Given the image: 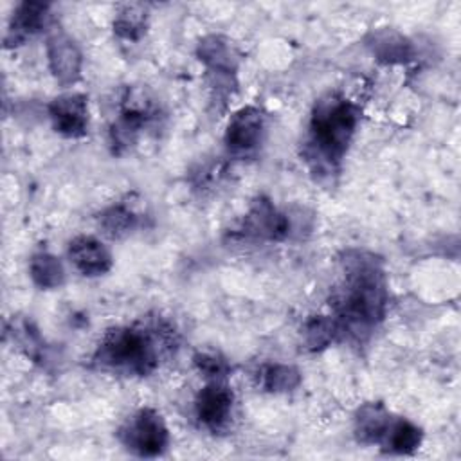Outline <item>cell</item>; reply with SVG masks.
<instances>
[{"instance_id": "obj_1", "label": "cell", "mask_w": 461, "mask_h": 461, "mask_svg": "<svg viewBox=\"0 0 461 461\" xmlns=\"http://www.w3.org/2000/svg\"><path fill=\"white\" fill-rule=\"evenodd\" d=\"M342 261V283L333 297L335 321L340 333L357 340L367 337L384 321L389 292L382 261L364 250H349Z\"/></svg>"}, {"instance_id": "obj_2", "label": "cell", "mask_w": 461, "mask_h": 461, "mask_svg": "<svg viewBox=\"0 0 461 461\" xmlns=\"http://www.w3.org/2000/svg\"><path fill=\"white\" fill-rule=\"evenodd\" d=\"M176 346L175 330L164 321L137 322L110 330L99 342L92 360L103 371L146 376L153 373L160 357Z\"/></svg>"}, {"instance_id": "obj_3", "label": "cell", "mask_w": 461, "mask_h": 461, "mask_svg": "<svg viewBox=\"0 0 461 461\" xmlns=\"http://www.w3.org/2000/svg\"><path fill=\"white\" fill-rule=\"evenodd\" d=\"M360 121V108L339 92H328L313 104L306 157L315 167L333 169L344 157L357 124Z\"/></svg>"}, {"instance_id": "obj_4", "label": "cell", "mask_w": 461, "mask_h": 461, "mask_svg": "<svg viewBox=\"0 0 461 461\" xmlns=\"http://www.w3.org/2000/svg\"><path fill=\"white\" fill-rule=\"evenodd\" d=\"M119 439L135 456L157 457L166 450L169 434L162 416L155 409L144 407L119 429Z\"/></svg>"}, {"instance_id": "obj_5", "label": "cell", "mask_w": 461, "mask_h": 461, "mask_svg": "<svg viewBox=\"0 0 461 461\" xmlns=\"http://www.w3.org/2000/svg\"><path fill=\"white\" fill-rule=\"evenodd\" d=\"M232 405L234 393L225 380H209L196 394L194 416L203 429L220 432L229 425Z\"/></svg>"}, {"instance_id": "obj_6", "label": "cell", "mask_w": 461, "mask_h": 461, "mask_svg": "<svg viewBox=\"0 0 461 461\" xmlns=\"http://www.w3.org/2000/svg\"><path fill=\"white\" fill-rule=\"evenodd\" d=\"M240 230L243 236L254 240L281 241L290 234V220L288 216L279 212L268 198L259 196L258 200H254Z\"/></svg>"}, {"instance_id": "obj_7", "label": "cell", "mask_w": 461, "mask_h": 461, "mask_svg": "<svg viewBox=\"0 0 461 461\" xmlns=\"http://www.w3.org/2000/svg\"><path fill=\"white\" fill-rule=\"evenodd\" d=\"M265 115L256 106L240 108L229 121L225 130V146L234 155L254 151L263 137Z\"/></svg>"}, {"instance_id": "obj_8", "label": "cell", "mask_w": 461, "mask_h": 461, "mask_svg": "<svg viewBox=\"0 0 461 461\" xmlns=\"http://www.w3.org/2000/svg\"><path fill=\"white\" fill-rule=\"evenodd\" d=\"M49 117L54 130L68 139H77L86 133L88 106L83 94H61L49 104Z\"/></svg>"}, {"instance_id": "obj_9", "label": "cell", "mask_w": 461, "mask_h": 461, "mask_svg": "<svg viewBox=\"0 0 461 461\" xmlns=\"http://www.w3.org/2000/svg\"><path fill=\"white\" fill-rule=\"evenodd\" d=\"M68 258L76 270L88 277L106 274L112 268L108 249L94 236L74 238L68 245Z\"/></svg>"}, {"instance_id": "obj_10", "label": "cell", "mask_w": 461, "mask_h": 461, "mask_svg": "<svg viewBox=\"0 0 461 461\" xmlns=\"http://www.w3.org/2000/svg\"><path fill=\"white\" fill-rule=\"evenodd\" d=\"M49 67L61 85H72L81 72V52L63 32H56L47 41Z\"/></svg>"}, {"instance_id": "obj_11", "label": "cell", "mask_w": 461, "mask_h": 461, "mask_svg": "<svg viewBox=\"0 0 461 461\" xmlns=\"http://www.w3.org/2000/svg\"><path fill=\"white\" fill-rule=\"evenodd\" d=\"M49 5L41 2H22L11 18L5 34V47H18L47 25Z\"/></svg>"}, {"instance_id": "obj_12", "label": "cell", "mask_w": 461, "mask_h": 461, "mask_svg": "<svg viewBox=\"0 0 461 461\" xmlns=\"http://www.w3.org/2000/svg\"><path fill=\"white\" fill-rule=\"evenodd\" d=\"M393 421L391 412L382 403H364L355 414V436L366 445H382Z\"/></svg>"}, {"instance_id": "obj_13", "label": "cell", "mask_w": 461, "mask_h": 461, "mask_svg": "<svg viewBox=\"0 0 461 461\" xmlns=\"http://www.w3.org/2000/svg\"><path fill=\"white\" fill-rule=\"evenodd\" d=\"M198 56L209 67L211 74H232L236 56L232 47L220 36H207L198 43Z\"/></svg>"}, {"instance_id": "obj_14", "label": "cell", "mask_w": 461, "mask_h": 461, "mask_svg": "<svg viewBox=\"0 0 461 461\" xmlns=\"http://www.w3.org/2000/svg\"><path fill=\"white\" fill-rule=\"evenodd\" d=\"M421 443V429L405 418H393L382 448L393 454H412Z\"/></svg>"}, {"instance_id": "obj_15", "label": "cell", "mask_w": 461, "mask_h": 461, "mask_svg": "<svg viewBox=\"0 0 461 461\" xmlns=\"http://www.w3.org/2000/svg\"><path fill=\"white\" fill-rule=\"evenodd\" d=\"M369 47L373 49V54H376L378 59L385 63H400L411 58V43L402 34L391 29L376 31Z\"/></svg>"}, {"instance_id": "obj_16", "label": "cell", "mask_w": 461, "mask_h": 461, "mask_svg": "<svg viewBox=\"0 0 461 461\" xmlns=\"http://www.w3.org/2000/svg\"><path fill=\"white\" fill-rule=\"evenodd\" d=\"M29 274L40 288H58L65 281L61 261L50 252H36L29 261Z\"/></svg>"}, {"instance_id": "obj_17", "label": "cell", "mask_w": 461, "mask_h": 461, "mask_svg": "<svg viewBox=\"0 0 461 461\" xmlns=\"http://www.w3.org/2000/svg\"><path fill=\"white\" fill-rule=\"evenodd\" d=\"M258 382L265 391L288 393L301 384V373L288 364H265L258 373Z\"/></svg>"}, {"instance_id": "obj_18", "label": "cell", "mask_w": 461, "mask_h": 461, "mask_svg": "<svg viewBox=\"0 0 461 461\" xmlns=\"http://www.w3.org/2000/svg\"><path fill=\"white\" fill-rule=\"evenodd\" d=\"M340 335L339 324L333 317L330 315H317L306 321L303 328V339L308 349L319 351L330 346L337 337Z\"/></svg>"}, {"instance_id": "obj_19", "label": "cell", "mask_w": 461, "mask_h": 461, "mask_svg": "<svg viewBox=\"0 0 461 461\" xmlns=\"http://www.w3.org/2000/svg\"><path fill=\"white\" fill-rule=\"evenodd\" d=\"M113 31L124 40H139L146 31V9L140 4L122 5L113 20Z\"/></svg>"}, {"instance_id": "obj_20", "label": "cell", "mask_w": 461, "mask_h": 461, "mask_svg": "<svg viewBox=\"0 0 461 461\" xmlns=\"http://www.w3.org/2000/svg\"><path fill=\"white\" fill-rule=\"evenodd\" d=\"M101 229L110 238H121L128 234L137 225V214L124 203H117L108 207L101 214Z\"/></svg>"}, {"instance_id": "obj_21", "label": "cell", "mask_w": 461, "mask_h": 461, "mask_svg": "<svg viewBox=\"0 0 461 461\" xmlns=\"http://www.w3.org/2000/svg\"><path fill=\"white\" fill-rule=\"evenodd\" d=\"M7 333L13 335V340L18 344V348H22L27 357H31L32 360L41 358L43 340L38 330L29 321H13V328Z\"/></svg>"}, {"instance_id": "obj_22", "label": "cell", "mask_w": 461, "mask_h": 461, "mask_svg": "<svg viewBox=\"0 0 461 461\" xmlns=\"http://www.w3.org/2000/svg\"><path fill=\"white\" fill-rule=\"evenodd\" d=\"M196 369L209 380H225L229 373V364L223 357L216 353H196L193 357Z\"/></svg>"}]
</instances>
